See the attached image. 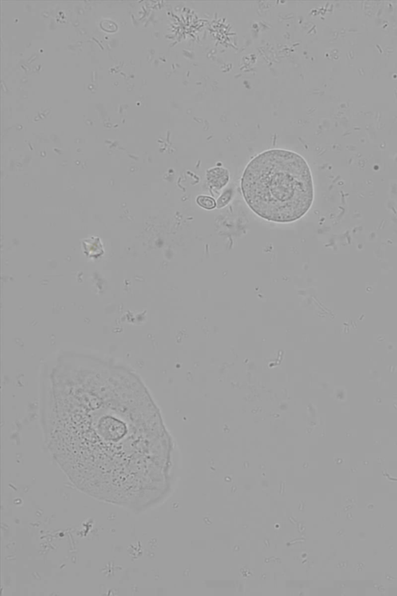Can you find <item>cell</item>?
<instances>
[{"instance_id":"obj_2","label":"cell","mask_w":397,"mask_h":596,"mask_svg":"<svg viewBox=\"0 0 397 596\" xmlns=\"http://www.w3.org/2000/svg\"><path fill=\"white\" fill-rule=\"evenodd\" d=\"M241 186L251 211L272 222L300 219L308 212L314 198L307 161L284 149L266 151L255 157L244 170Z\"/></svg>"},{"instance_id":"obj_3","label":"cell","mask_w":397,"mask_h":596,"mask_svg":"<svg viewBox=\"0 0 397 596\" xmlns=\"http://www.w3.org/2000/svg\"><path fill=\"white\" fill-rule=\"evenodd\" d=\"M206 180L211 188L219 190L228 184L230 180V173L224 167H214L206 172Z\"/></svg>"},{"instance_id":"obj_1","label":"cell","mask_w":397,"mask_h":596,"mask_svg":"<svg viewBox=\"0 0 397 596\" xmlns=\"http://www.w3.org/2000/svg\"><path fill=\"white\" fill-rule=\"evenodd\" d=\"M49 451L78 489L142 512L165 483L163 428L140 377L111 359L67 353L45 379Z\"/></svg>"},{"instance_id":"obj_5","label":"cell","mask_w":397,"mask_h":596,"mask_svg":"<svg viewBox=\"0 0 397 596\" xmlns=\"http://www.w3.org/2000/svg\"><path fill=\"white\" fill-rule=\"evenodd\" d=\"M232 195L233 192L231 191V190H228V191L224 192V193L221 195V197L218 200V203H216V208H224V207L226 206L227 205H228V203L230 202V201L231 200V197H232Z\"/></svg>"},{"instance_id":"obj_4","label":"cell","mask_w":397,"mask_h":596,"mask_svg":"<svg viewBox=\"0 0 397 596\" xmlns=\"http://www.w3.org/2000/svg\"><path fill=\"white\" fill-rule=\"evenodd\" d=\"M198 205L206 210H213L216 208V203L213 197L200 195L196 198Z\"/></svg>"}]
</instances>
